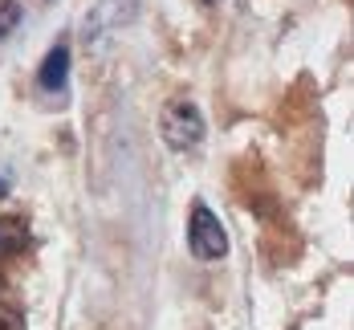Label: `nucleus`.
Listing matches in <instances>:
<instances>
[{"label": "nucleus", "instance_id": "3", "mask_svg": "<svg viewBox=\"0 0 354 330\" xmlns=\"http://www.w3.org/2000/svg\"><path fill=\"white\" fill-rule=\"evenodd\" d=\"M70 82V45L66 41H57L49 53H45V62H41V70H37V86L41 90H62Z\"/></svg>", "mask_w": 354, "mask_h": 330}, {"label": "nucleus", "instance_id": "6", "mask_svg": "<svg viewBox=\"0 0 354 330\" xmlns=\"http://www.w3.org/2000/svg\"><path fill=\"white\" fill-rule=\"evenodd\" d=\"M0 330H25V318L12 306H0Z\"/></svg>", "mask_w": 354, "mask_h": 330}, {"label": "nucleus", "instance_id": "2", "mask_svg": "<svg viewBox=\"0 0 354 330\" xmlns=\"http://www.w3.org/2000/svg\"><path fill=\"white\" fill-rule=\"evenodd\" d=\"M159 131H163V139H167L171 151H192V147L204 143V114H200L196 102L176 98V102H167V107H163Z\"/></svg>", "mask_w": 354, "mask_h": 330}, {"label": "nucleus", "instance_id": "5", "mask_svg": "<svg viewBox=\"0 0 354 330\" xmlns=\"http://www.w3.org/2000/svg\"><path fill=\"white\" fill-rule=\"evenodd\" d=\"M21 25V0H0V41Z\"/></svg>", "mask_w": 354, "mask_h": 330}, {"label": "nucleus", "instance_id": "8", "mask_svg": "<svg viewBox=\"0 0 354 330\" xmlns=\"http://www.w3.org/2000/svg\"><path fill=\"white\" fill-rule=\"evenodd\" d=\"M204 4H216V0H204Z\"/></svg>", "mask_w": 354, "mask_h": 330}, {"label": "nucleus", "instance_id": "7", "mask_svg": "<svg viewBox=\"0 0 354 330\" xmlns=\"http://www.w3.org/2000/svg\"><path fill=\"white\" fill-rule=\"evenodd\" d=\"M4 196H8V180H4V176H0V200H4Z\"/></svg>", "mask_w": 354, "mask_h": 330}, {"label": "nucleus", "instance_id": "4", "mask_svg": "<svg viewBox=\"0 0 354 330\" xmlns=\"http://www.w3.org/2000/svg\"><path fill=\"white\" fill-rule=\"evenodd\" d=\"M25 241H29V224H25V220L21 217H0V257L17 253Z\"/></svg>", "mask_w": 354, "mask_h": 330}, {"label": "nucleus", "instance_id": "1", "mask_svg": "<svg viewBox=\"0 0 354 330\" xmlns=\"http://www.w3.org/2000/svg\"><path fill=\"white\" fill-rule=\"evenodd\" d=\"M187 249H192L196 261H220V257L228 253V232H224L220 217H216L204 200L192 204V217H187Z\"/></svg>", "mask_w": 354, "mask_h": 330}]
</instances>
